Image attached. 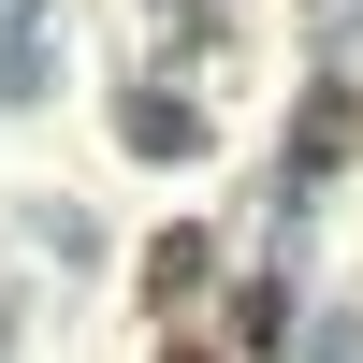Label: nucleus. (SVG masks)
I'll use <instances>...</instances> for the list:
<instances>
[{"instance_id": "f257e3e1", "label": "nucleus", "mask_w": 363, "mask_h": 363, "mask_svg": "<svg viewBox=\"0 0 363 363\" xmlns=\"http://www.w3.org/2000/svg\"><path fill=\"white\" fill-rule=\"evenodd\" d=\"M174 363H203V349H174Z\"/></svg>"}]
</instances>
